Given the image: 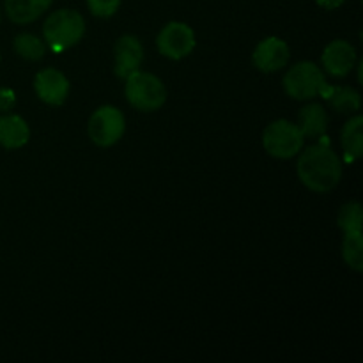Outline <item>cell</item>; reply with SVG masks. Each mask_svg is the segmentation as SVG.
I'll return each instance as SVG.
<instances>
[{"mask_svg": "<svg viewBox=\"0 0 363 363\" xmlns=\"http://www.w3.org/2000/svg\"><path fill=\"white\" fill-rule=\"evenodd\" d=\"M319 96L339 113H357L362 106L360 92L347 85H332L326 82Z\"/></svg>", "mask_w": 363, "mask_h": 363, "instance_id": "7c38bea8", "label": "cell"}, {"mask_svg": "<svg viewBox=\"0 0 363 363\" xmlns=\"http://www.w3.org/2000/svg\"><path fill=\"white\" fill-rule=\"evenodd\" d=\"M124 94L128 103L140 112H156L167 101V89L156 74L135 71L126 78Z\"/></svg>", "mask_w": 363, "mask_h": 363, "instance_id": "3957f363", "label": "cell"}, {"mask_svg": "<svg viewBox=\"0 0 363 363\" xmlns=\"http://www.w3.org/2000/svg\"><path fill=\"white\" fill-rule=\"evenodd\" d=\"M0 21H2V14H0Z\"/></svg>", "mask_w": 363, "mask_h": 363, "instance_id": "603a6c76", "label": "cell"}, {"mask_svg": "<svg viewBox=\"0 0 363 363\" xmlns=\"http://www.w3.org/2000/svg\"><path fill=\"white\" fill-rule=\"evenodd\" d=\"M89 137L98 147H110L123 138L126 131V119L117 106H99L89 119Z\"/></svg>", "mask_w": 363, "mask_h": 363, "instance_id": "8992f818", "label": "cell"}, {"mask_svg": "<svg viewBox=\"0 0 363 363\" xmlns=\"http://www.w3.org/2000/svg\"><path fill=\"white\" fill-rule=\"evenodd\" d=\"M13 48L16 55H20L25 60H41L46 55V43L45 39L38 38V35L30 34V32H23L14 38Z\"/></svg>", "mask_w": 363, "mask_h": 363, "instance_id": "e0dca14e", "label": "cell"}, {"mask_svg": "<svg viewBox=\"0 0 363 363\" xmlns=\"http://www.w3.org/2000/svg\"><path fill=\"white\" fill-rule=\"evenodd\" d=\"M197 39L190 25L183 21H170L160 30L156 46L163 57L170 60H181L194 52Z\"/></svg>", "mask_w": 363, "mask_h": 363, "instance_id": "52a82bcc", "label": "cell"}, {"mask_svg": "<svg viewBox=\"0 0 363 363\" xmlns=\"http://www.w3.org/2000/svg\"><path fill=\"white\" fill-rule=\"evenodd\" d=\"M144 60V46L135 35L124 34L113 45V73L126 80Z\"/></svg>", "mask_w": 363, "mask_h": 363, "instance_id": "30bf717a", "label": "cell"}, {"mask_svg": "<svg viewBox=\"0 0 363 363\" xmlns=\"http://www.w3.org/2000/svg\"><path fill=\"white\" fill-rule=\"evenodd\" d=\"M328 113L319 103H308L298 113V128L305 138H321L328 130Z\"/></svg>", "mask_w": 363, "mask_h": 363, "instance_id": "5bb4252c", "label": "cell"}, {"mask_svg": "<svg viewBox=\"0 0 363 363\" xmlns=\"http://www.w3.org/2000/svg\"><path fill=\"white\" fill-rule=\"evenodd\" d=\"M321 62L326 73L337 78H344L351 73L357 64V50L351 43L344 41V39H335L326 45L321 55Z\"/></svg>", "mask_w": 363, "mask_h": 363, "instance_id": "8fae6325", "label": "cell"}, {"mask_svg": "<svg viewBox=\"0 0 363 363\" xmlns=\"http://www.w3.org/2000/svg\"><path fill=\"white\" fill-rule=\"evenodd\" d=\"M30 138V128L23 117L16 113H7L0 117V145L4 149H20Z\"/></svg>", "mask_w": 363, "mask_h": 363, "instance_id": "4fadbf2b", "label": "cell"}, {"mask_svg": "<svg viewBox=\"0 0 363 363\" xmlns=\"http://www.w3.org/2000/svg\"><path fill=\"white\" fill-rule=\"evenodd\" d=\"M298 177L311 191L328 194L342 179V162L328 144H315L301 149L298 158Z\"/></svg>", "mask_w": 363, "mask_h": 363, "instance_id": "6da1fadb", "label": "cell"}, {"mask_svg": "<svg viewBox=\"0 0 363 363\" xmlns=\"http://www.w3.org/2000/svg\"><path fill=\"white\" fill-rule=\"evenodd\" d=\"M305 137L298 124L287 119L269 123L262 131V145L269 156L279 160H289L303 149Z\"/></svg>", "mask_w": 363, "mask_h": 363, "instance_id": "277c9868", "label": "cell"}, {"mask_svg": "<svg viewBox=\"0 0 363 363\" xmlns=\"http://www.w3.org/2000/svg\"><path fill=\"white\" fill-rule=\"evenodd\" d=\"M123 0H87V7L94 16L110 18L119 11Z\"/></svg>", "mask_w": 363, "mask_h": 363, "instance_id": "ffe728a7", "label": "cell"}, {"mask_svg": "<svg viewBox=\"0 0 363 363\" xmlns=\"http://www.w3.org/2000/svg\"><path fill=\"white\" fill-rule=\"evenodd\" d=\"M53 0H6V14L13 23L27 25L48 11Z\"/></svg>", "mask_w": 363, "mask_h": 363, "instance_id": "9a60e30c", "label": "cell"}, {"mask_svg": "<svg viewBox=\"0 0 363 363\" xmlns=\"http://www.w3.org/2000/svg\"><path fill=\"white\" fill-rule=\"evenodd\" d=\"M34 91L46 105L60 106L69 96V80L62 71L46 67L34 77Z\"/></svg>", "mask_w": 363, "mask_h": 363, "instance_id": "9c48e42d", "label": "cell"}, {"mask_svg": "<svg viewBox=\"0 0 363 363\" xmlns=\"http://www.w3.org/2000/svg\"><path fill=\"white\" fill-rule=\"evenodd\" d=\"M342 257L344 262L351 269L360 273L363 269V236L358 234H346L342 241Z\"/></svg>", "mask_w": 363, "mask_h": 363, "instance_id": "d6986e66", "label": "cell"}, {"mask_svg": "<svg viewBox=\"0 0 363 363\" xmlns=\"http://www.w3.org/2000/svg\"><path fill=\"white\" fill-rule=\"evenodd\" d=\"M85 34V20L78 11L59 9L46 18L43 25V38L46 48L53 53H62L82 41Z\"/></svg>", "mask_w": 363, "mask_h": 363, "instance_id": "7a4b0ae2", "label": "cell"}, {"mask_svg": "<svg viewBox=\"0 0 363 363\" xmlns=\"http://www.w3.org/2000/svg\"><path fill=\"white\" fill-rule=\"evenodd\" d=\"M291 59L289 45L277 35L262 39L252 53V62L262 73H275L287 66Z\"/></svg>", "mask_w": 363, "mask_h": 363, "instance_id": "ba28073f", "label": "cell"}, {"mask_svg": "<svg viewBox=\"0 0 363 363\" xmlns=\"http://www.w3.org/2000/svg\"><path fill=\"white\" fill-rule=\"evenodd\" d=\"M282 84L287 96H291L293 99H300V101H307V99L321 94L326 78L318 64L311 62V60H303V62L294 64L287 71Z\"/></svg>", "mask_w": 363, "mask_h": 363, "instance_id": "5b68a950", "label": "cell"}, {"mask_svg": "<svg viewBox=\"0 0 363 363\" xmlns=\"http://www.w3.org/2000/svg\"><path fill=\"white\" fill-rule=\"evenodd\" d=\"M16 105V94L13 89L0 87V112H9Z\"/></svg>", "mask_w": 363, "mask_h": 363, "instance_id": "44dd1931", "label": "cell"}, {"mask_svg": "<svg viewBox=\"0 0 363 363\" xmlns=\"http://www.w3.org/2000/svg\"><path fill=\"white\" fill-rule=\"evenodd\" d=\"M315 2H318V6H321L323 9L333 11V9H339L346 0H315Z\"/></svg>", "mask_w": 363, "mask_h": 363, "instance_id": "7402d4cb", "label": "cell"}, {"mask_svg": "<svg viewBox=\"0 0 363 363\" xmlns=\"http://www.w3.org/2000/svg\"><path fill=\"white\" fill-rule=\"evenodd\" d=\"M363 117L354 116L344 124L342 133H340V144H342L346 158L350 162L360 158L363 147Z\"/></svg>", "mask_w": 363, "mask_h": 363, "instance_id": "2e32d148", "label": "cell"}, {"mask_svg": "<svg viewBox=\"0 0 363 363\" xmlns=\"http://www.w3.org/2000/svg\"><path fill=\"white\" fill-rule=\"evenodd\" d=\"M337 223H339L340 229L344 230V234L362 233L363 211H362L360 202L358 201L346 202V204L340 208L339 216H337Z\"/></svg>", "mask_w": 363, "mask_h": 363, "instance_id": "ac0fdd59", "label": "cell"}]
</instances>
